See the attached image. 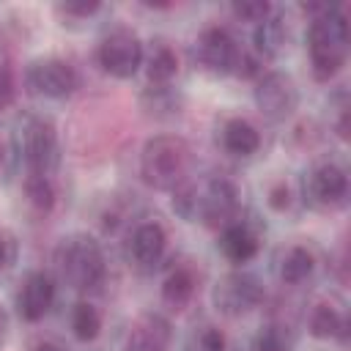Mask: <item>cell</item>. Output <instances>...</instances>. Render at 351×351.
I'll list each match as a JSON object with an SVG mask.
<instances>
[{
  "label": "cell",
  "instance_id": "1",
  "mask_svg": "<svg viewBox=\"0 0 351 351\" xmlns=\"http://www.w3.org/2000/svg\"><path fill=\"white\" fill-rule=\"evenodd\" d=\"M307 41H310V58H313V77L326 82L340 71L346 60V41H348L346 16L337 8H329L326 14L315 16L310 25Z\"/></svg>",
  "mask_w": 351,
  "mask_h": 351
},
{
  "label": "cell",
  "instance_id": "2",
  "mask_svg": "<svg viewBox=\"0 0 351 351\" xmlns=\"http://www.w3.org/2000/svg\"><path fill=\"white\" fill-rule=\"evenodd\" d=\"M189 167V145L181 137L159 134L145 143L140 156V176L154 189H173L184 181Z\"/></svg>",
  "mask_w": 351,
  "mask_h": 351
},
{
  "label": "cell",
  "instance_id": "3",
  "mask_svg": "<svg viewBox=\"0 0 351 351\" xmlns=\"http://www.w3.org/2000/svg\"><path fill=\"white\" fill-rule=\"evenodd\" d=\"M58 263L74 288H93L104 277V258L93 239H69L58 252Z\"/></svg>",
  "mask_w": 351,
  "mask_h": 351
},
{
  "label": "cell",
  "instance_id": "4",
  "mask_svg": "<svg viewBox=\"0 0 351 351\" xmlns=\"http://www.w3.org/2000/svg\"><path fill=\"white\" fill-rule=\"evenodd\" d=\"M140 60H143V47L137 41V36H132L129 30L110 33L99 44V63L112 77H121V80L132 77L137 71Z\"/></svg>",
  "mask_w": 351,
  "mask_h": 351
},
{
  "label": "cell",
  "instance_id": "5",
  "mask_svg": "<svg viewBox=\"0 0 351 351\" xmlns=\"http://www.w3.org/2000/svg\"><path fill=\"white\" fill-rule=\"evenodd\" d=\"M255 101L269 118H285L296 107V88L285 74H266L255 88Z\"/></svg>",
  "mask_w": 351,
  "mask_h": 351
},
{
  "label": "cell",
  "instance_id": "6",
  "mask_svg": "<svg viewBox=\"0 0 351 351\" xmlns=\"http://www.w3.org/2000/svg\"><path fill=\"white\" fill-rule=\"evenodd\" d=\"M30 85L44 93V96H52V99H60V96H69L74 88H77V74L74 69L66 63V60H58V58H49V60H38L33 69H30Z\"/></svg>",
  "mask_w": 351,
  "mask_h": 351
},
{
  "label": "cell",
  "instance_id": "7",
  "mask_svg": "<svg viewBox=\"0 0 351 351\" xmlns=\"http://www.w3.org/2000/svg\"><path fill=\"white\" fill-rule=\"evenodd\" d=\"M195 211L203 217V222L208 225H219L225 219H230V214L236 211V189L230 181L225 178H214L206 184V189L200 192V200L192 197Z\"/></svg>",
  "mask_w": 351,
  "mask_h": 351
},
{
  "label": "cell",
  "instance_id": "8",
  "mask_svg": "<svg viewBox=\"0 0 351 351\" xmlns=\"http://www.w3.org/2000/svg\"><path fill=\"white\" fill-rule=\"evenodd\" d=\"M214 299H217L219 310L236 315V313H244V310H250L261 302V285L247 274H228L217 285Z\"/></svg>",
  "mask_w": 351,
  "mask_h": 351
},
{
  "label": "cell",
  "instance_id": "9",
  "mask_svg": "<svg viewBox=\"0 0 351 351\" xmlns=\"http://www.w3.org/2000/svg\"><path fill=\"white\" fill-rule=\"evenodd\" d=\"M197 49H200V60H203L211 71H219V74L230 71V69L236 66V60H239L236 44H233V38L228 36V30H222V27H208V30H203Z\"/></svg>",
  "mask_w": 351,
  "mask_h": 351
},
{
  "label": "cell",
  "instance_id": "10",
  "mask_svg": "<svg viewBox=\"0 0 351 351\" xmlns=\"http://www.w3.org/2000/svg\"><path fill=\"white\" fill-rule=\"evenodd\" d=\"M25 159L30 173H44L55 162V129L47 121H30L25 132Z\"/></svg>",
  "mask_w": 351,
  "mask_h": 351
},
{
  "label": "cell",
  "instance_id": "11",
  "mask_svg": "<svg viewBox=\"0 0 351 351\" xmlns=\"http://www.w3.org/2000/svg\"><path fill=\"white\" fill-rule=\"evenodd\" d=\"M55 299V282L49 274L44 271H36L25 280L22 285V293H19V313L25 321H38L44 318V313L49 310Z\"/></svg>",
  "mask_w": 351,
  "mask_h": 351
},
{
  "label": "cell",
  "instance_id": "12",
  "mask_svg": "<svg viewBox=\"0 0 351 351\" xmlns=\"http://www.w3.org/2000/svg\"><path fill=\"white\" fill-rule=\"evenodd\" d=\"M170 343V324L159 315H143L126 340V351H165Z\"/></svg>",
  "mask_w": 351,
  "mask_h": 351
},
{
  "label": "cell",
  "instance_id": "13",
  "mask_svg": "<svg viewBox=\"0 0 351 351\" xmlns=\"http://www.w3.org/2000/svg\"><path fill=\"white\" fill-rule=\"evenodd\" d=\"M165 241H167V236H165L162 225L145 222L132 236V252H134V258L140 263H156L162 258V252H165Z\"/></svg>",
  "mask_w": 351,
  "mask_h": 351
},
{
  "label": "cell",
  "instance_id": "14",
  "mask_svg": "<svg viewBox=\"0 0 351 351\" xmlns=\"http://www.w3.org/2000/svg\"><path fill=\"white\" fill-rule=\"evenodd\" d=\"M222 140H225V148L230 154H239V156H247V154L258 151V145H261L258 129L250 121H241V118H233V121L225 123Z\"/></svg>",
  "mask_w": 351,
  "mask_h": 351
},
{
  "label": "cell",
  "instance_id": "15",
  "mask_svg": "<svg viewBox=\"0 0 351 351\" xmlns=\"http://www.w3.org/2000/svg\"><path fill=\"white\" fill-rule=\"evenodd\" d=\"M346 189H348V178H346V173H343L340 167H335V165H324V167H318V173L313 176V192H315V197L324 200V203L340 200V197L346 195Z\"/></svg>",
  "mask_w": 351,
  "mask_h": 351
},
{
  "label": "cell",
  "instance_id": "16",
  "mask_svg": "<svg viewBox=\"0 0 351 351\" xmlns=\"http://www.w3.org/2000/svg\"><path fill=\"white\" fill-rule=\"evenodd\" d=\"M219 244H222V252H225L230 261H236V263H244V261H250V258L258 252V241H255V236H252L244 225H230V228H225Z\"/></svg>",
  "mask_w": 351,
  "mask_h": 351
},
{
  "label": "cell",
  "instance_id": "17",
  "mask_svg": "<svg viewBox=\"0 0 351 351\" xmlns=\"http://www.w3.org/2000/svg\"><path fill=\"white\" fill-rule=\"evenodd\" d=\"M192 291H195L192 274H189L186 269H176V271L165 280V285H162V299H165L170 307L178 310V307H184V304L189 302Z\"/></svg>",
  "mask_w": 351,
  "mask_h": 351
},
{
  "label": "cell",
  "instance_id": "18",
  "mask_svg": "<svg viewBox=\"0 0 351 351\" xmlns=\"http://www.w3.org/2000/svg\"><path fill=\"white\" fill-rule=\"evenodd\" d=\"M313 271V255L304 250V247H293L285 258H282V280L285 282H302L307 274Z\"/></svg>",
  "mask_w": 351,
  "mask_h": 351
},
{
  "label": "cell",
  "instance_id": "19",
  "mask_svg": "<svg viewBox=\"0 0 351 351\" xmlns=\"http://www.w3.org/2000/svg\"><path fill=\"white\" fill-rule=\"evenodd\" d=\"M310 332L315 337H337L343 332V318L335 307L329 304H318L313 310V318H310Z\"/></svg>",
  "mask_w": 351,
  "mask_h": 351
},
{
  "label": "cell",
  "instance_id": "20",
  "mask_svg": "<svg viewBox=\"0 0 351 351\" xmlns=\"http://www.w3.org/2000/svg\"><path fill=\"white\" fill-rule=\"evenodd\" d=\"M25 192H27V200L38 211H49L55 206V189H52V184L47 181L44 173H30L27 181H25Z\"/></svg>",
  "mask_w": 351,
  "mask_h": 351
},
{
  "label": "cell",
  "instance_id": "21",
  "mask_svg": "<svg viewBox=\"0 0 351 351\" xmlns=\"http://www.w3.org/2000/svg\"><path fill=\"white\" fill-rule=\"evenodd\" d=\"M71 326H74V335H77L80 340H93V337L99 335V329H101V318H99V313H96L90 304L82 302V304L74 307Z\"/></svg>",
  "mask_w": 351,
  "mask_h": 351
},
{
  "label": "cell",
  "instance_id": "22",
  "mask_svg": "<svg viewBox=\"0 0 351 351\" xmlns=\"http://www.w3.org/2000/svg\"><path fill=\"white\" fill-rule=\"evenodd\" d=\"M282 25L277 22V19H263V22H258V30H255V47H258V52H263V55H274L277 49H280V44H282Z\"/></svg>",
  "mask_w": 351,
  "mask_h": 351
},
{
  "label": "cell",
  "instance_id": "23",
  "mask_svg": "<svg viewBox=\"0 0 351 351\" xmlns=\"http://www.w3.org/2000/svg\"><path fill=\"white\" fill-rule=\"evenodd\" d=\"M176 71H178V60H176L173 49L159 47L154 52V58L148 60V77H151V82H167Z\"/></svg>",
  "mask_w": 351,
  "mask_h": 351
},
{
  "label": "cell",
  "instance_id": "24",
  "mask_svg": "<svg viewBox=\"0 0 351 351\" xmlns=\"http://www.w3.org/2000/svg\"><path fill=\"white\" fill-rule=\"evenodd\" d=\"M233 14L244 22H263L266 14H269V3L263 0H241V3H233Z\"/></svg>",
  "mask_w": 351,
  "mask_h": 351
},
{
  "label": "cell",
  "instance_id": "25",
  "mask_svg": "<svg viewBox=\"0 0 351 351\" xmlns=\"http://www.w3.org/2000/svg\"><path fill=\"white\" fill-rule=\"evenodd\" d=\"M197 351H225V335L214 326H206L197 335Z\"/></svg>",
  "mask_w": 351,
  "mask_h": 351
},
{
  "label": "cell",
  "instance_id": "26",
  "mask_svg": "<svg viewBox=\"0 0 351 351\" xmlns=\"http://www.w3.org/2000/svg\"><path fill=\"white\" fill-rule=\"evenodd\" d=\"M269 206H271L274 211H285V208L291 206V189H288L285 184H274V186L269 189Z\"/></svg>",
  "mask_w": 351,
  "mask_h": 351
},
{
  "label": "cell",
  "instance_id": "27",
  "mask_svg": "<svg viewBox=\"0 0 351 351\" xmlns=\"http://www.w3.org/2000/svg\"><path fill=\"white\" fill-rule=\"evenodd\" d=\"M14 101V77H11V69H0V110L11 107Z\"/></svg>",
  "mask_w": 351,
  "mask_h": 351
},
{
  "label": "cell",
  "instance_id": "28",
  "mask_svg": "<svg viewBox=\"0 0 351 351\" xmlns=\"http://www.w3.org/2000/svg\"><path fill=\"white\" fill-rule=\"evenodd\" d=\"M252 351H285V348H282V343H280V337L274 332H266V335L258 337V343H255Z\"/></svg>",
  "mask_w": 351,
  "mask_h": 351
},
{
  "label": "cell",
  "instance_id": "29",
  "mask_svg": "<svg viewBox=\"0 0 351 351\" xmlns=\"http://www.w3.org/2000/svg\"><path fill=\"white\" fill-rule=\"evenodd\" d=\"M60 8L66 14H74V16H88V14H93L99 8V3L96 0H90V3H63Z\"/></svg>",
  "mask_w": 351,
  "mask_h": 351
},
{
  "label": "cell",
  "instance_id": "30",
  "mask_svg": "<svg viewBox=\"0 0 351 351\" xmlns=\"http://www.w3.org/2000/svg\"><path fill=\"white\" fill-rule=\"evenodd\" d=\"M337 132H340V137H343V140L348 137V112H343V118H340V126H337Z\"/></svg>",
  "mask_w": 351,
  "mask_h": 351
},
{
  "label": "cell",
  "instance_id": "31",
  "mask_svg": "<svg viewBox=\"0 0 351 351\" xmlns=\"http://www.w3.org/2000/svg\"><path fill=\"white\" fill-rule=\"evenodd\" d=\"M36 351H58V348H55L52 343H38V346H36Z\"/></svg>",
  "mask_w": 351,
  "mask_h": 351
},
{
  "label": "cell",
  "instance_id": "32",
  "mask_svg": "<svg viewBox=\"0 0 351 351\" xmlns=\"http://www.w3.org/2000/svg\"><path fill=\"white\" fill-rule=\"evenodd\" d=\"M5 266V247H3V241H0V269Z\"/></svg>",
  "mask_w": 351,
  "mask_h": 351
},
{
  "label": "cell",
  "instance_id": "33",
  "mask_svg": "<svg viewBox=\"0 0 351 351\" xmlns=\"http://www.w3.org/2000/svg\"><path fill=\"white\" fill-rule=\"evenodd\" d=\"M0 159H3V148H0Z\"/></svg>",
  "mask_w": 351,
  "mask_h": 351
}]
</instances>
